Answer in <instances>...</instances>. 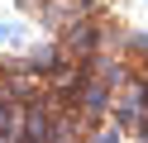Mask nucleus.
I'll use <instances>...</instances> for the list:
<instances>
[{
    "mask_svg": "<svg viewBox=\"0 0 148 143\" xmlns=\"http://www.w3.org/2000/svg\"><path fill=\"white\" fill-rule=\"evenodd\" d=\"M143 124H148V100H143Z\"/></svg>",
    "mask_w": 148,
    "mask_h": 143,
    "instance_id": "nucleus-1",
    "label": "nucleus"
}]
</instances>
